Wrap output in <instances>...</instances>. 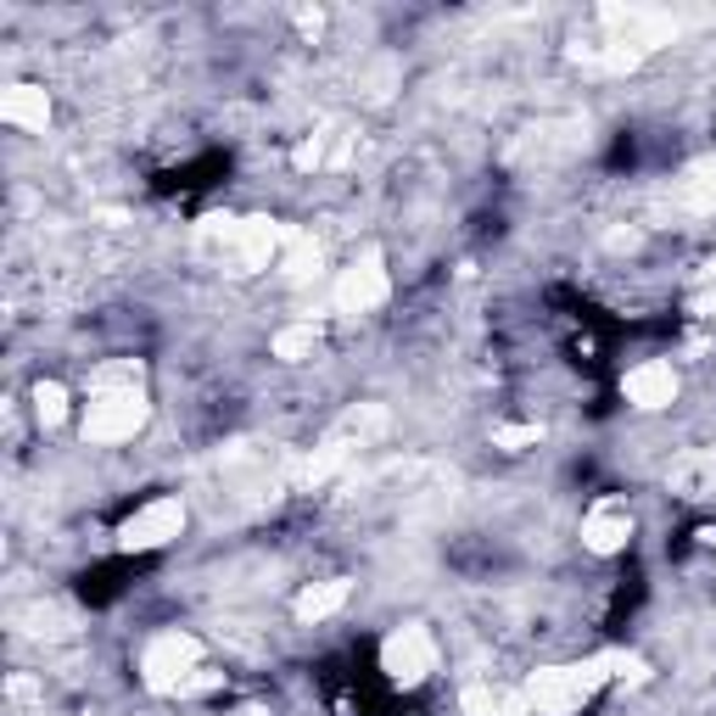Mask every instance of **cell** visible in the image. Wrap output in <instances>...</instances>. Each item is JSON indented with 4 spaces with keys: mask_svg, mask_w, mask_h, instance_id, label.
<instances>
[{
    "mask_svg": "<svg viewBox=\"0 0 716 716\" xmlns=\"http://www.w3.org/2000/svg\"><path fill=\"white\" fill-rule=\"evenodd\" d=\"M605 678H610V655L582 661V666H548V671H538L521 694H527V705L538 716H571V711H582V700L600 689Z\"/></svg>",
    "mask_w": 716,
    "mask_h": 716,
    "instance_id": "cell-1",
    "label": "cell"
},
{
    "mask_svg": "<svg viewBox=\"0 0 716 716\" xmlns=\"http://www.w3.org/2000/svg\"><path fill=\"white\" fill-rule=\"evenodd\" d=\"M146 397L140 386H107L90 397V415H85V443H129V436L146 425Z\"/></svg>",
    "mask_w": 716,
    "mask_h": 716,
    "instance_id": "cell-2",
    "label": "cell"
},
{
    "mask_svg": "<svg viewBox=\"0 0 716 716\" xmlns=\"http://www.w3.org/2000/svg\"><path fill=\"white\" fill-rule=\"evenodd\" d=\"M196 655H202V644H196L190 632H157V639L146 644V655H140L146 689H157V694H180V683L196 671Z\"/></svg>",
    "mask_w": 716,
    "mask_h": 716,
    "instance_id": "cell-3",
    "label": "cell"
},
{
    "mask_svg": "<svg viewBox=\"0 0 716 716\" xmlns=\"http://www.w3.org/2000/svg\"><path fill=\"white\" fill-rule=\"evenodd\" d=\"M381 671H386L392 683H404V689L425 683L431 671H436V644H431V632H425V627H397L392 639L381 644Z\"/></svg>",
    "mask_w": 716,
    "mask_h": 716,
    "instance_id": "cell-4",
    "label": "cell"
},
{
    "mask_svg": "<svg viewBox=\"0 0 716 716\" xmlns=\"http://www.w3.org/2000/svg\"><path fill=\"white\" fill-rule=\"evenodd\" d=\"M180 527H185V504L180 498H157V504L135 509L129 521L118 527V543L124 548H163L169 538H180Z\"/></svg>",
    "mask_w": 716,
    "mask_h": 716,
    "instance_id": "cell-5",
    "label": "cell"
},
{
    "mask_svg": "<svg viewBox=\"0 0 716 716\" xmlns=\"http://www.w3.org/2000/svg\"><path fill=\"white\" fill-rule=\"evenodd\" d=\"M381 297H386L381 252H365L353 269H342V281H336V313H370Z\"/></svg>",
    "mask_w": 716,
    "mask_h": 716,
    "instance_id": "cell-6",
    "label": "cell"
},
{
    "mask_svg": "<svg viewBox=\"0 0 716 716\" xmlns=\"http://www.w3.org/2000/svg\"><path fill=\"white\" fill-rule=\"evenodd\" d=\"M286 242V230L274 224V219H242L235 224V242H230V269L235 274H258V269H269V258H274V247Z\"/></svg>",
    "mask_w": 716,
    "mask_h": 716,
    "instance_id": "cell-7",
    "label": "cell"
},
{
    "mask_svg": "<svg viewBox=\"0 0 716 716\" xmlns=\"http://www.w3.org/2000/svg\"><path fill=\"white\" fill-rule=\"evenodd\" d=\"M610 28H621V39H627V46L632 51H650V46H666V39L671 34H678V17H671V12H650V7H605L600 12Z\"/></svg>",
    "mask_w": 716,
    "mask_h": 716,
    "instance_id": "cell-8",
    "label": "cell"
},
{
    "mask_svg": "<svg viewBox=\"0 0 716 716\" xmlns=\"http://www.w3.org/2000/svg\"><path fill=\"white\" fill-rule=\"evenodd\" d=\"M621 397H627L632 409H666L671 397H678V370H671V365H661V358H650V365L627 370V381H621Z\"/></svg>",
    "mask_w": 716,
    "mask_h": 716,
    "instance_id": "cell-9",
    "label": "cell"
},
{
    "mask_svg": "<svg viewBox=\"0 0 716 716\" xmlns=\"http://www.w3.org/2000/svg\"><path fill=\"white\" fill-rule=\"evenodd\" d=\"M627 538H632V509H627L621 498H605V504L588 509L582 543H588L593 554H616V548H627Z\"/></svg>",
    "mask_w": 716,
    "mask_h": 716,
    "instance_id": "cell-10",
    "label": "cell"
},
{
    "mask_svg": "<svg viewBox=\"0 0 716 716\" xmlns=\"http://www.w3.org/2000/svg\"><path fill=\"white\" fill-rule=\"evenodd\" d=\"M666 487L678 498H711L716 493V448H689L666 465Z\"/></svg>",
    "mask_w": 716,
    "mask_h": 716,
    "instance_id": "cell-11",
    "label": "cell"
},
{
    "mask_svg": "<svg viewBox=\"0 0 716 716\" xmlns=\"http://www.w3.org/2000/svg\"><path fill=\"white\" fill-rule=\"evenodd\" d=\"M666 202L683 208V213H711V208H716V157H705V163H689L678 180H671Z\"/></svg>",
    "mask_w": 716,
    "mask_h": 716,
    "instance_id": "cell-12",
    "label": "cell"
},
{
    "mask_svg": "<svg viewBox=\"0 0 716 716\" xmlns=\"http://www.w3.org/2000/svg\"><path fill=\"white\" fill-rule=\"evenodd\" d=\"M0 118L17 129H46L51 124V96L39 85H12L7 96H0Z\"/></svg>",
    "mask_w": 716,
    "mask_h": 716,
    "instance_id": "cell-13",
    "label": "cell"
},
{
    "mask_svg": "<svg viewBox=\"0 0 716 716\" xmlns=\"http://www.w3.org/2000/svg\"><path fill=\"white\" fill-rule=\"evenodd\" d=\"M381 431H386V409H381V404H358V409H347V415L331 425V443L365 448V443H375Z\"/></svg>",
    "mask_w": 716,
    "mask_h": 716,
    "instance_id": "cell-14",
    "label": "cell"
},
{
    "mask_svg": "<svg viewBox=\"0 0 716 716\" xmlns=\"http://www.w3.org/2000/svg\"><path fill=\"white\" fill-rule=\"evenodd\" d=\"M571 57L582 67H605V73H627V67H639L644 51H632L627 39H605V46H571Z\"/></svg>",
    "mask_w": 716,
    "mask_h": 716,
    "instance_id": "cell-15",
    "label": "cell"
},
{
    "mask_svg": "<svg viewBox=\"0 0 716 716\" xmlns=\"http://www.w3.org/2000/svg\"><path fill=\"white\" fill-rule=\"evenodd\" d=\"M342 605H347V577H331V582L308 588L303 600H297V621H325V616L342 610Z\"/></svg>",
    "mask_w": 716,
    "mask_h": 716,
    "instance_id": "cell-16",
    "label": "cell"
},
{
    "mask_svg": "<svg viewBox=\"0 0 716 716\" xmlns=\"http://www.w3.org/2000/svg\"><path fill=\"white\" fill-rule=\"evenodd\" d=\"M286 242H292V252H286V281H313L320 274V242L313 235H303V230H286Z\"/></svg>",
    "mask_w": 716,
    "mask_h": 716,
    "instance_id": "cell-17",
    "label": "cell"
},
{
    "mask_svg": "<svg viewBox=\"0 0 716 716\" xmlns=\"http://www.w3.org/2000/svg\"><path fill=\"white\" fill-rule=\"evenodd\" d=\"M313 347H320V325H286L281 336H274V358H308Z\"/></svg>",
    "mask_w": 716,
    "mask_h": 716,
    "instance_id": "cell-18",
    "label": "cell"
},
{
    "mask_svg": "<svg viewBox=\"0 0 716 716\" xmlns=\"http://www.w3.org/2000/svg\"><path fill=\"white\" fill-rule=\"evenodd\" d=\"M34 415H39V425H57L67 415V386L62 381H39L34 386Z\"/></svg>",
    "mask_w": 716,
    "mask_h": 716,
    "instance_id": "cell-19",
    "label": "cell"
},
{
    "mask_svg": "<svg viewBox=\"0 0 716 716\" xmlns=\"http://www.w3.org/2000/svg\"><path fill=\"white\" fill-rule=\"evenodd\" d=\"M493 443L498 448H527V443H538V425H504V431H493Z\"/></svg>",
    "mask_w": 716,
    "mask_h": 716,
    "instance_id": "cell-20",
    "label": "cell"
},
{
    "mask_svg": "<svg viewBox=\"0 0 716 716\" xmlns=\"http://www.w3.org/2000/svg\"><path fill=\"white\" fill-rule=\"evenodd\" d=\"M610 671H616V678H627V683H644L650 678V666L639 655H610Z\"/></svg>",
    "mask_w": 716,
    "mask_h": 716,
    "instance_id": "cell-21",
    "label": "cell"
},
{
    "mask_svg": "<svg viewBox=\"0 0 716 716\" xmlns=\"http://www.w3.org/2000/svg\"><path fill=\"white\" fill-rule=\"evenodd\" d=\"M23 621H28V632H62V621H67V616H62V610H46V605H39V610H28Z\"/></svg>",
    "mask_w": 716,
    "mask_h": 716,
    "instance_id": "cell-22",
    "label": "cell"
},
{
    "mask_svg": "<svg viewBox=\"0 0 716 716\" xmlns=\"http://www.w3.org/2000/svg\"><path fill=\"white\" fill-rule=\"evenodd\" d=\"M208 689H219V671H202V666H196L190 678L180 683V694H208Z\"/></svg>",
    "mask_w": 716,
    "mask_h": 716,
    "instance_id": "cell-23",
    "label": "cell"
},
{
    "mask_svg": "<svg viewBox=\"0 0 716 716\" xmlns=\"http://www.w3.org/2000/svg\"><path fill=\"white\" fill-rule=\"evenodd\" d=\"M325 163V140H303L297 146V169H320Z\"/></svg>",
    "mask_w": 716,
    "mask_h": 716,
    "instance_id": "cell-24",
    "label": "cell"
},
{
    "mask_svg": "<svg viewBox=\"0 0 716 716\" xmlns=\"http://www.w3.org/2000/svg\"><path fill=\"white\" fill-rule=\"evenodd\" d=\"M465 711L470 716H493V694L487 689H465Z\"/></svg>",
    "mask_w": 716,
    "mask_h": 716,
    "instance_id": "cell-25",
    "label": "cell"
},
{
    "mask_svg": "<svg viewBox=\"0 0 716 716\" xmlns=\"http://www.w3.org/2000/svg\"><path fill=\"white\" fill-rule=\"evenodd\" d=\"M498 716H538V711H532V705H527V694H521V700H504V705H498Z\"/></svg>",
    "mask_w": 716,
    "mask_h": 716,
    "instance_id": "cell-26",
    "label": "cell"
},
{
    "mask_svg": "<svg viewBox=\"0 0 716 716\" xmlns=\"http://www.w3.org/2000/svg\"><path fill=\"white\" fill-rule=\"evenodd\" d=\"M694 313H711V320H716V292H705V297L694 303Z\"/></svg>",
    "mask_w": 716,
    "mask_h": 716,
    "instance_id": "cell-27",
    "label": "cell"
}]
</instances>
